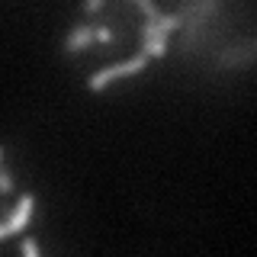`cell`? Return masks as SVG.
I'll return each instance as SVG.
<instances>
[{
  "mask_svg": "<svg viewBox=\"0 0 257 257\" xmlns=\"http://www.w3.org/2000/svg\"><path fill=\"white\" fill-rule=\"evenodd\" d=\"M32 222H36V196L0 148V241L26 235Z\"/></svg>",
  "mask_w": 257,
  "mask_h": 257,
  "instance_id": "2",
  "label": "cell"
},
{
  "mask_svg": "<svg viewBox=\"0 0 257 257\" xmlns=\"http://www.w3.org/2000/svg\"><path fill=\"white\" fill-rule=\"evenodd\" d=\"M174 39V13L155 0H84L64 52L84 71L90 90H106L164 58Z\"/></svg>",
  "mask_w": 257,
  "mask_h": 257,
  "instance_id": "1",
  "label": "cell"
}]
</instances>
